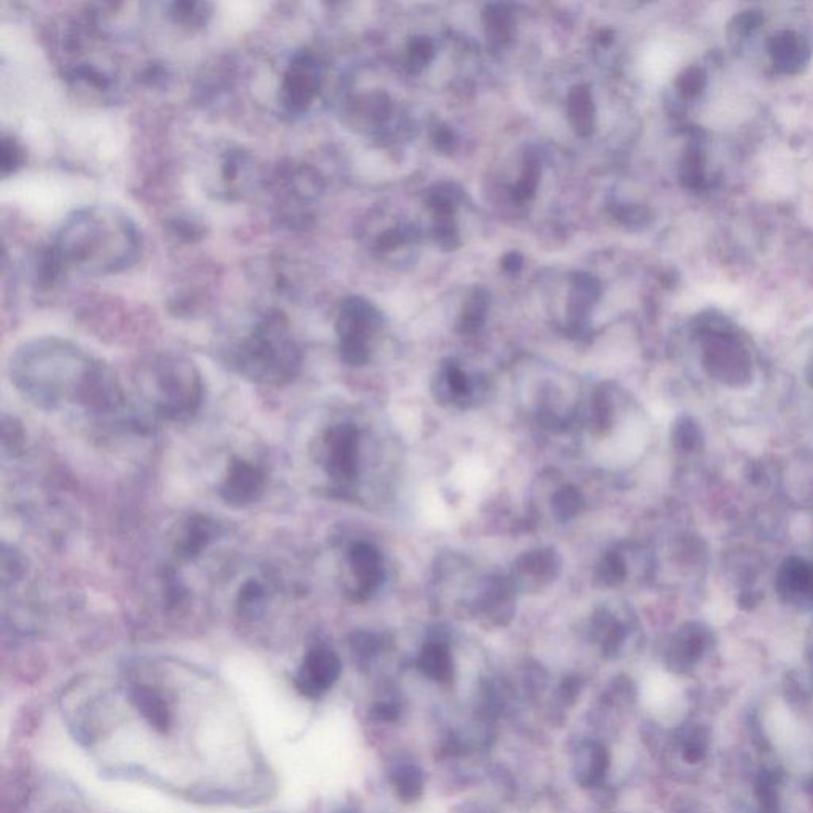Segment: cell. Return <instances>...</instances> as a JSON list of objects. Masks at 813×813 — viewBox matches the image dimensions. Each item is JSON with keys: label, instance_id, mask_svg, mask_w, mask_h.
I'll return each instance as SVG.
<instances>
[{"label": "cell", "instance_id": "cell-1", "mask_svg": "<svg viewBox=\"0 0 813 813\" xmlns=\"http://www.w3.org/2000/svg\"><path fill=\"white\" fill-rule=\"evenodd\" d=\"M141 245V232L129 214L99 204L67 216L54 237L52 252L64 274L105 277L133 266Z\"/></svg>", "mask_w": 813, "mask_h": 813}, {"label": "cell", "instance_id": "cell-2", "mask_svg": "<svg viewBox=\"0 0 813 813\" xmlns=\"http://www.w3.org/2000/svg\"><path fill=\"white\" fill-rule=\"evenodd\" d=\"M12 374L20 390L48 406L72 390L89 400L105 378L102 367L80 348L58 339H40L20 348L12 359Z\"/></svg>", "mask_w": 813, "mask_h": 813}, {"label": "cell", "instance_id": "cell-3", "mask_svg": "<svg viewBox=\"0 0 813 813\" xmlns=\"http://www.w3.org/2000/svg\"><path fill=\"white\" fill-rule=\"evenodd\" d=\"M234 364L245 377L262 383H285L301 367V351L280 311H270L253 326L234 351Z\"/></svg>", "mask_w": 813, "mask_h": 813}, {"label": "cell", "instance_id": "cell-4", "mask_svg": "<svg viewBox=\"0 0 813 813\" xmlns=\"http://www.w3.org/2000/svg\"><path fill=\"white\" fill-rule=\"evenodd\" d=\"M153 399L157 412L175 422L191 418L202 404L204 383L191 361L161 356L149 367Z\"/></svg>", "mask_w": 813, "mask_h": 813}, {"label": "cell", "instance_id": "cell-5", "mask_svg": "<svg viewBox=\"0 0 813 813\" xmlns=\"http://www.w3.org/2000/svg\"><path fill=\"white\" fill-rule=\"evenodd\" d=\"M323 85V64L310 50H297L289 58L280 83V102L289 115L309 110Z\"/></svg>", "mask_w": 813, "mask_h": 813}, {"label": "cell", "instance_id": "cell-6", "mask_svg": "<svg viewBox=\"0 0 813 813\" xmlns=\"http://www.w3.org/2000/svg\"><path fill=\"white\" fill-rule=\"evenodd\" d=\"M377 310L359 297L343 303L337 317V334L341 339L342 359L350 366H363L369 361V337L377 327Z\"/></svg>", "mask_w": 813, "mask_h": 813}, {"label": "cell", "instance_id": "cell-7", "mask_svg": "<svg viewBox=\"0 0 813 813\" xmlns=\"http://www.w3.org/2000/svg\"><path fill=\"white\" fill-rule=\"evenodd\" d=\"M342 672L341 658L327 647L311 648L296 673V688L307 697H319L335 685Z\"/></svg>", "mask_w": 813, "mask_h": 813}, {"label": "cell", "instance_id": "cell-8", "mask_svg": "<svg viewBox=\"0 0 813 813\" xmlns=\"http://www.w3.org/2000/svg\"><path fill=\"white\" fill-rule=\"evenodd\" d=\"M326 467L337 481L355 480L359 458V432L353 424H337L325 437Z\"/></svg>", "mask_w": 813, "mask_h": 813}, {"label": "cell", "instance_id": "cell-9", "mask_svg": "<svg viewBox=\"0 0 813 813\" xmlns=\"http://www.w3.org/2000/svg\"><path fill=\"white\" fill-rule=\"evenodd\" d=\"M321 189V178L310 167H293L283 172L277 180L278 202L288 218H299V210L303 205H310V202L318 197Z\"/></svg>", "mask_w": 813, "mask_h": 813}, {"label": "cell", "instance_id": "cell-10", "mask_svg": "<svg viewBox=\"0 0 813 813\" xmlns=\"http://www.w3.org/2000/svg\"><path fill=\"white\" fill-rule=\"evenodd\" d=\"M266 475L248 461L234 459L228 467L220 488L222 501L234 507H245L256 503L264 493Z\"/></svg>", "mask_w": 813, "mask_h": 813}, {"label": "cell", "instance_id": "cell-11", "mask_svg": "<svg viewBox=\"0 0 813 813\" xmlns=\"http://www.w3.org/2000/svg\"><path fill=\"white\" fill-rule=\"evenodd\" d=\"M348 561L358 584V596L361 600H367L370 594L377 590L383 578L382 559L377 550L369 543H356L350 550Z\"/></svg>", "mask_w": 813, "mask_h": 813}, {"label": "cell", "instance_id": "cell-12", "mask_svg": "<svg viewBox=\"0 0 813 813\" xmlns=\"http://www.w3.org/2000/svg\"><path fill=\"white\" fill-rule=\"evenodd\" d=\"M705 364L710 375L725 385H747L752 378L750 361L747 356L737 351V348L721 347L710 350Z\"/></svg>", "mask_w": 813, "mask_h": 813}, {"label": "cell", "instance_id": "cell-13", "mask_svg": "<svg viewBox=\"0 0 813 813\" xmlns=\"http://www.w3.org/2000/svg\"><path fill=\"white\" fill-rule=\"evenodd\" d=\"M213 521L204 515L188 518L175 542V551L181 559H194L213 542L216 535Z\"/></svg>", "mask_w": 813, "mask_h": 813}, {"label": "cell", "instance_id": "cell-14", "mask_svg": "<svg viewBox=\"0 0 813 813\" xmlns=\"http://www.w3.org/2000/svg\"><path fill=\"white\" fill-rule=\"evenodd\" d=\"M133 703L145 718V721L157 732L171 729L172 713L163 695L149 687H139L133 691Z\"/></svg>", "mask_w": 813, "mask_h": 813}, {"label": "cell", "instance_id": "cell-15", "mask_svg": "<svg viewBox=\"0 0 813 813\" xmlns=\"http://www.w3.org/2000/svg\"><path fill=\"white\" fill-rule=\"evenodd\" d=\"M561 569V559L555 550H537L526 553L519 558L517 564L518 576L521 578L531 577L535 584H548L555 580Z\"/></svg>", "mask_w": 813, "mask_h": 813}, {"label": "cell", "instance_id": "cell-16", "mask_svg": "<svg viewBox=\"0 0 813 813\" xmlns=\"http://www.w3.org/2000/svg\"><path fill=\"white\" fill-rule=\"evenodd\" d=\"M253 173L252 157L242 151H228L220 163V180L228 193L244 189Z\"/></svg>", "mask_w": 813, "mask_h": 813}, {"label": "cell", "instance_id": "cell-17", "mask_svg": "<svg viewBox=\"0 0 813 813\" xmlns=\"http://www.w3.org/2000/svg\"><path fill=\"white\" fill-rule=\"evenodd\" d=\"M810 567L812 564H807L798 558H790L785 561L782 569L778 572V580H777V588L778 592L784 596L785 600H793L796 596H807L809 590V582H810Z\"/></svg>", "mask_w": 813, "mask_h": 813}, {"label": "cell", "instance_id": "cell-18", "mask_svg": "<svg viewBox=\"0 0 813 813\" xmlns=\"http://www.w3.org/2000/svg\"><path fill=\"white\" fill-rule=\"evenodd\" d=\"M418 664L422 672L432 680L448 681L453 677V659L445 643L432 642L426 645Z\"/></svg>", "mask_w": 813, "mask_h": 813}, {"label": "cell", "instance_id": "cell-19", "mask_svg": "<svg viewBox=\"0 0 813 813\" xmlns=\"http://www.w3.org/2000/svg\"><path fill=\"white\" fill-rule=\"evenodd\" d=\"M570 123L580 135H590L594 126V105L588 88H574L567 102Z\"/></svg>", "mask_w": 813, "mask_h": 813}, {"label": "cell", "instance_id": "cell-20", "mask_svg": "<svg viewBox=\"0 0 813 813\" xmlns=\"http://www.w3.org/2000/svg\"><path fill=\"white\" fill-rule=\"evenodd\" d=\"M167 10L173 21L188 28H200L212 15V5L207 2H172Z\"/></svg>", "mask_w": 813, "mask_h": 813}, {"label": "cell", "instance_id": "cell-21", "mask_svg": "<svg viewBox=\"0 0 813 813\" xmlns=\"http://www.w3.org/2000/svg\"><path fill=\"white\" fill-rule=\"evenodd\" d=\"M266 602V590L264 586L256 582V580H248L246 584L240 588L238 598H237V610L238 615L244 618H258L259 615L264 610Z\"/></svg>", "mask_w": 813, "mask_h": 813}, {"label": "cell", "instance_id": "cell-22", "mask_svg": "<svg viewBox=\"0 0 813 813\" xmlns=\"http://www.w3.org/2000/svg\"><path fill=\"white\" fill-rule=\"evenodd\" d=\"M584 507V495L574 487H564L558 489L551 499V509L558 521H569L577 517Z\"/></svg>", "mask_w": 813, "mask_h": 813}, {"label": "cell", "instance_id": "cell-23", "mask_svg": "<svg viewBox=\"0 0 813 813\" xmlns=\"http://www.w3.org/2000/svg\"><path fill=\"white\" fill-rule=\"evenodd\" d=\"M394 786L399 798L404 799L406 802L420 798L424 788L422 770L415 766H402L394 774Z\"/></svg>", "mask_w": 813, "mask_h": 813}, {"label": "cell", "instance_id": "cell-24", "mask_svg": "<svg viewBox=\"0 0 813 813\" xmlns=\"http://www.w3.org/2000/svg\"><path fill=\"white\" fill-rule=\"evenodd\" d=\"M488 310V296L483 291L473 293V296L469 299V302L464 307V311L459 319V331L461 333L472 334L480 329L485 315Z\"/></svg>", "mask_w": 813, "mask_h": 813}, {"label": "cell", "instance_id": "cell-25", "mask_svg": "<svg viewBox=\"0 0 813 813\" xmlns=\"http://www.w3.org/2000/svg\"><path fill=\"white\" fill-rule=\"evenodd\" d=\"M672 442L675 448L681 451H693L699 447L701 431L693 418L681 416L680 420H677L673 424Z\"/></svg>", "mask_w": 813, "mask_h": 813}, {"label": "cell", "instance_id": "cell-26", "mask_svg": "<svg viewBox=\"0 0 813 813\" xmlns=\"http://www.w3.org/2000/svg\"><path fill=\"white\" fill-rule=\"evenodd\" d=\"M24 164V151L16 139L2 135L0 141V173L5 178L15 173Z\"/></svg>", "mask_w": 813, "mask_h": 813}, {"label": "cell", "instance_id": "cell-27", "mask_svg": "<svg viewBox=\"0 0 813 813\" xmlns=\"http://www.w3.org/2000/svg\"><path fill=\"white\" fill-rule=\"evenodd\" d=\"M626 574H628L626 562L623 561V558L618 553H608L604 556V559L600 561V567H598V577L607 586L621 584L626 578Z\"/></svg>", "mask_w": 813, "mask_h": 813}, {"label": "cell", "instance_id": "cell-28", "mask_svg": "<svg viewBox=\"0 0 813 813\" xmlns=\"http://www.w3.org/2000/svg\"><path fill=\"white\" fill-rule=\"evenodd\" d=\"M540 165L539 161L531 156L526 159L525 171L521 175V180L515 186L513 193L518 200H526L533 197L535 193V188L539 185Z\"/></svg>", "mask_w": 813, "mask_h": 813}, {"label": "cell", "instance_id": "cell-29", "mask_svg": "<svg viewBox=\"0 0 813 813\" xmlns=\"http://www.w3.org/2000/svg\"><path fill=\"white\" fill-rule=\"evenodd\" d=\"M610 764V758L604 747L594 745L588 754V764L584 768V784H596L606 776Z\"/></svg>", "mask_w": 813, "mask_h": 813}, {"label": "cell", "instance_id": "cell-30", "mask_svg": "<svg viewBox=\"0 0 813 813\" xmlns=\"http://www.w3.org/2000/svg\"><path fill=\"white\" fill-rule=\"evenodd\" d=\"M485 24H487V34L493 42H503L509 37L511 22H509V15L503 8H489L485 15Z\"/></svg>", "mask_w": 813, "mask_h": 813}, {"label": "cell", "instance_id": "cell-31", "mask_svg": "<svg viewBox=\"0 0 813 813\" xmlns=\"http://www.w3.org/2000/svg\"><path fill=\"white\" fill-rule=\"evenodd\" d=\"M22 445H24V432H22L21 424L16 423L15 418L4 416L2 423V447L8 455L21 453Z\"/></svg>", "mask_w": 813, "mask_h": 813}, {"label": "cell", "instance_id": "cell-32", "mask_svg": "<svg viewBox=\"0 0 813 813\" xmlns=\"http://www.w3.org/2000/svg\"><path fill=\"white\" fill-rule=\"evenodd\" d=\"M24 574V562L18 551L13 548L8 550L7 545H4L2 550V584L7 586L8 582H16L20 580Z\"/></svg>", "mask_w": 813, "mask_h": 813}, {"label": "cell", "instance_id": "cell-33", "mask_svg": "<svg viewBox=\"0 0 813 813\" xmlns=\"http://www.w3.org/2000/svg\"><path fill=\"white\" fill-rule=\"evenodd\" d=\"M432 58V44L426 38H415L410 44V52H408V62L414 70H420L428 64Z\"/></svg>", "mask_w": 813, "mask_h": 813}, {"label": "cell", "instance_id": "cell-34", "mask_svg": "<svg viewBox=\"0 0 813 813\" xmlns=\"http://www.w3.org/2000/svg\"><path fill=\"white\" fill-rule=\"evenodd\" d=\"M351 647H353L356 655L370 656L372 653L377 651V637L374 636V634H369V632H356L355 636L351 637Z\"/></svg>", "mask_w": 813, "mask_h": 813}, {"label": "cell", "instance_id": "cell-35", "mask_svg": "<svg viewBox=\"0 0 813 813\" xmlns=\"http://www.w3.org/2000/svg\"><path fill=\"white\" fill-rule=\"evenodd\" d=\"M172 230L178 234V236L183 237V238H197L202 232V226L197 224V222L193 221V220H186V218H178L175 221L172 222Z\"/></svg>", "mask_w": 813, "mask_h": 813}, {"label": "cell", "instance_id": "cell-36", "mask_svg": "<svg viewBox=\"0 0 813 813\" xmlns=\"http://www.w3.org/2000/svg\"><path fill=\"white\" fill-rule=\"evenodd\" d=\"M400 244H402V242H400V236L398 232H394V230L385 232L383 236L378 238V246H380L382 250H392V248H396V246Z\"/></svg>", "mask_w": 813, "mask_h": 813}, {"label": "cell", "instance_id": "cell-37", "mask_svg": "<svg viewBox=\"0 0 813 813\" xmlns=\"http://www.w3.org/2000/svg\"><path fill=\"white\" fill-rule=\"evenodd\" d=\"M436 143L439 149H448L453 145V135L448 129H437Z\"/></svg>", "mask_w": 813, "mask_h": 813}, {"label": "cell", "instance_id": "cell-38", "mask_svg": "<svg viewBox=\"0 0 813 813\" xmlns=\"http://www.w3.org/2000/svg\"><path fill=\"white\" fill-rule=\"evenodd\" d=\"M374 715L380 718V720H394L396 718V710L392 705H388V704H380L374 710Z\"/></svg>", "mask_w": 813, "mask_h": 813}, {"label": "cell", "instance_id": "cell-39", "mask_svg": "<svg viewBox=\"0 0 813 813\" xmlns=\"http://www.w3.org/2000/svg\"><path fill=\"white\" fill-rule=\"evenodd\" d=\"M521 264H523V259H521V256L517 254V253H511L507 258L503 259V269H505V270H511V272H513V270H518V269L521 267Z\"/></svg>", "mask_w": 813, "mask_h": 813}, {"label": "cell", "instance_id": "cell-40", "mask_svg": "<svg viewBox=\"0 0 813 813\" xmlns=\"http://www.w3.org/2000/svg\"><path fill=\"white\" fill-rule=\"evenodd\" d=\"M760 600H761V596L758 592H747L740 596V606L752 607L754 604H758Z\"/></svg>", "mask_w": 813, "mask_h": 813}, {"label": "cell", "instance_id": "cell-41", "mask_svg": "<svg viewBox=\"0 0 813 813\" xmlns=\"http://www.w3.org/2000/svg\"><path fill=\"white\" fill-rule=\"evenodd\" d=\"M50 813H82L78 809H75L74 806H58L52 809Z\"/></svg>", "mask_w": 813, "mask_h": 813}, {"label": "cell", "instance_id": "cell-42", "mask_svg": "<svg viewBox=\"0 0 813 813\" xmlns=\"http://www.w3.org/2000/svg\"><path fill=\"white\" fill-rule=\"evenodd\" d=\"M809 382H810V385L813 386V367H812V370H810V372H809Z\"/></svg>", "mask_w": 813, "mask_h": 813}]
</instances>
